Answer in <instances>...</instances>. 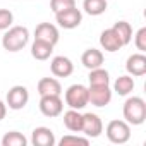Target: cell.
<instances>
[{"instance_id":"obj_1","label":"cell","mask_w":146,"mask_h":146,"mask_svg":"<svg viewBox=\"0 0 146 146\" xmlns=\"http://www.w3.org/2000/svg\"><path fill=\"white\" fill-rule=\"evenodd\" d=\"M122 113L129 125H141L146 120V102L141 96H129L122 107Z\"/></svg>"},{"instance_id":"obj_2","label":"cell","mask_w":146,"mask_h":146,"mask_svg":"<svg viewBox=\"0 0 146 146\" xmlns=\"http://www.w3.org/2000/svg\"><path fill=\"white\" fill-rule=\"evenodd\" d=\"M29 41V31L26 26H11L2 36V46L7 52H19Z\"/></svg>"},{"instance_id":"obj_3","label":"cell","mask_w":146,"mask_h":146,"mask_svg":"<svg viewBox=\"0 0 146 146\" xmlns=\"http://www.w3.org/2000/svg\"><path fill=\"white\" fill-rule=\"evenodd\" d=\"M105 134L113 144H125L131 139V125L125 120H110L105 127Z\"/></svg>"},{"instance_id":"obj_4","label":"cell","mask_w":146,"mask_h":146,"mask_svg":"<svg viewBox=\"0 0 146 146\" xmlns=\"http://www.w3.org/2000/svg\"><path fill=\"white\" fill-rule=\"evenodd\" d=\"M65 103L69 108H74V110H83L88 103V86L84 84H72L65 90Z\"/></svg>"},{"instance_id":"obj_5","label":"cell","mask_w":146,"mask_h":146,"mask_svg":"<svg viewBox=\"0 0 146 146\" xmlns=\"http://www.w3.org/2000/svg\"><path fill=\"white\" fill-rule=\"evenodd\" d=\"M28 102H29V91H28L26 86L16 84L7 91L5 103L11 110H23L28 105Z\"/></svg>"},{"instance_id":"obj_6","label":"cell","mask_w":146,"mask_h":146,"mask_svg":"<svg viewBox=\"0 0 146 146\" xmlns=\"http://www.w3.org/2000/svg\"><path fill=\"white\" fill-rule=\"evenodd\" d=\"M55 21L64 29H74L83 23V12L78 7H70L55 14Z\"/></svg>"},{"instance_id":"obj_7","label":"cell","mask_w":146,"mask_h":146,"mask_svg":"<svg viewBox=\"0 0 146 146\" xmlns=\"http://www.w3.org/2000/svg\"><path fill=\"white\" fill-rule=\"evenodd\" d=\"M40 112L45 117H58L64 112V102L60 98V95H46L40 98Z\"/></svg>"},{"instance_id":"obj_8","label":"cell","mask_w":146,"mask_h":146,"mask_svg":"<svg viewBox=\"0 0 146 146\" xmlns=\"http://www.w3.org/2000/svg\"><path fill=\"white\" fill-rule=\"evenodd\" d=\"M112 90L110 84H103V86H88V98L90 103L95 107H107L112 102Z\"/></svg>"},{"instance_id":"obj_9","label":"cell","mask_w":146,"mask_h":146,"mask_svg":"<svg viewBox=\"0 0 146 146\" xmlns=\"http://www.w3.org/2000/svg\"><path fill=\"white\" fill-rule=\"evenodd\" d=\"M81 132L88 139L98 137L103 132V122H102V119L96 113H91V112L83 113V129H81Z\"/></svg>"},{"instance_id":"obj_10","label":"cell","mask_w":146,"mask_h":146,"mask_svg":"<svg viewBox=\"0 0 146 146\" xmlns=\"http://www.w3.org/2000/svg\"><path fill=\"white\" fill-rule=\"evenodd\" d=\"M35 40H41V41H46V43L55 46L60 40L58 28L52 23H40L35 28Z\"/></svg>"},{"instance_id":"obj_11","label":"cell","mask_w":146,"mask_h":146,"mask_svg":"<svg viewBox=\"0 0 146 146\" xmlns=\"http://www.w3.org/2000/svg\"><path fill=\"white\" fill-rule=\"evenodd\" d=\"M50 70L55 78H69L74 72V64H72V60L69 57L57 55L50 62Z\"/></svg>"},{"instance_id":"obj_12","label":"cell","mask_w":146,"mask_h":146,"mask_svg":"<svg viewBox=\"0 0 146 146\" xmlns=\"http://www.w3.org/2000/svg\"><path fill=\"white\" fill-rule=\"evenodd\" d=\"M125 70L129 76H134V78L144 76L146 74V55L141 52L132 53L125 62Z\"/></svg>"},{"instance_id":"obj_13","label":"cell","mask_w":146,"mask_h":146,"mask_svg":"<svg viewBox=\"0 0 146 146\" xmlns=\"http://www.w3.org/2000/svg\"><path fill=\"white\" fill-rule=\"evenodd\" d=\"M100 45H102V48H103L105 52H110V53L119 52V50L124 46L120 36L115 33L113 28H108V29L102 31V35H100Z\"/></svg>"},{"instance_id":"obj_14","label":"cell","mask_w":146,"mask_h":146,"mask_svg":"<svg viewBox=\"0 0 146 146\" xmlns=\"http://www.w3.org/2000/svg\"><path fill=\"white\" fill-rule=\"evenodd\" d=\"M31 143L35 146H53L57 141H55V134L50 127H36L33 129V134H31Z\"/></svg>"},{"instance_id":"obj_15","label":"cell","mask_w":146,"mask_h":146,"mask_svg":"<svg viewBox=\"0 0 146 146\" xmlns=\"http://www.w3.org/2000/svg\"><path fill=\"white\" fill-rule=\"evenodd\" d=\"M38 93L40 96L46 95H62V84L57 78H41L38 81Z\"/></svg>"},{"instance_id":"obj_16","label":"cell","mask_w":146,"mask_h":146,"mask_svg":"<svg viewBox=\"0 0 146 146\" xmlns=\"http://www.w3.org/2000/svg\"><path fill=\"white\" fill-rule=\"evenodd\" d=\"M81 64L86 67V69H96V67H102L103 65V53L102 50L98 48H88L84 50V53L81 55Z\"/></svg>"},{"instance_id":"obj_17","label":"cell","mask_w":146,"mask_h":146,"mask_svg":"<svg viewBox=\"0 0 146 146\" xmlns=\"http://www.w3.org/2000/svg\"><path fill=\"white\" fill-rule=\"evenodd\" d=\"M64 125L70 132H81V129H83V113H79V110H74V108L67 110L64 113Z\"/></svg>"},{"instance_id":"obj_18","label":"cell","mask_w":146,"mask_h":146,"mask_svg":"<svg viewBox=\"0 0 146 146\" xmlns=\"http://www.w3.org/2000/svg\"><path fill=\"white\" fill-rule=\"evenodd\" d=\"M53 53V45L41 41V40H35L31 45V55L36 60H48Z\"/></svg>"},{"instance_id":"obj_19","label":"cell","mask_w":146,"mask_h":146,"mask_svg":"<svg viewBox=\"0 0 146 146\" xmlns=\"http://www.w3.org/2000/svg\"><path fill=\"white\" fill-rule=\"evenodd\" d=\"M134 79H132V76H129V74H124V76H119L117 79H115V83H113V91L117 93V95H120V96H127V95H131L132 91H134Z\"/></svg>"},{"instance_id":"obj_20","label":"cell","mask_w":146,"mask_h":146,"mask_svg":"<svg viewBox=\"0 0 146 146\" xmlns=\"http://www.w3.org/2000/svg\"><path fill=\"white\" fill-rule=\"evenodd\" d=\"M88 81L90 86H103V84H110V74L108 70L103 67H96L91 69L90 74H88Z\"/></svg>"},{"instance_id":"obj_21","label":"cell","mask_w":146,"mask_h":146,"mask_svg":"<svg viewBox=\"0 0 146 146\" xmlns=\"http://www.w3.org/2000/svg\"><path fill=\"white\" fill-rule=\"evenodd\" d=\"M107 0H84L83 2V9L90 16H102L107 11Z\"/></svg>"},{"instance_id":"obj_22","label":"cell","mask_w":146,"mask_h":146,"mask_svg":"<svg viewBox=\"0 0 146 146\" xmlns=\"http://www.w3.org/2000/svg\"><path fill=\"white\" fill-rule=\"evenodd\" d=\"M112 28H113V29H115V33L120 36V40H122L124 46L131 43V40H132V28H131V24H129L127 21H117Z\"/></svg>"},{"instance_id":"obj_23","label":"cell","mask_w":146,"mask_h":146,"mask_svg":"<svg viewBox=\"0 0 146 146\" xmlns=\"http://www.w3.org/2000/svg\"><path fill=\"white\" fill-rule=\"evenodd\" d=\"M28 139L24 137V134L17 132V131H11L2 137V146H26Z\"/></svg>"},{"instance_id":"obj_24","label":"cell","mask_w":146,"mask_h":146,"mask_svg":"<svg viewBox=\"0 0 146 146\" xmlns=\"http://www.w3.org/2000/svg\"><path fill=\"white\" fill-rule=\"evenodd\" d=\"M60 146H70V144H83V146H88L90 144V139L84 136H76V134H67L64 136L60 141H58Z\"/></svg>"},{"instance_id":"obj_25","label":"cell","mask_w":146,"mask_h":146,"mask_svg":"<svg viewBox=\"0 0 146 146\" xmlns=\"http://www.w3.org/2000/svg\"><path fill=\"white\" fill-rule=\"evenodd\" d=\"M70 7H76V0H50V9L53 14L70 9Z\"/></svg>"},{"instance_id":"obj_26","label":"cell","mask_w":146,"mask_h":146,"mask_svg":"<svg viewBox=\"0 0 146 146\" xmlns=\"http://www.w3.org/2000/svg\"><path fill=\"white\" fill-rule=\"evenodd\" d=\"M12 23H14V14L9 9H0V31L9 29Z\"/></svg>"},{"instance_id":"obj_27","label":"cell","mask_w":146,"mask_h":146,"mask_svg":"<svg viewBox=\"0 0 146 146\" xmlns=\"http://www.w3.org/2000/svg\"><path fill=\"white\" fill-rule=\"evenodd\" d=\"M134 45H136V48H137L141 53L146 52V28H141V29L136 33V36H134Z\"/></svg>"},{"instance_id":"obj_28","label":"cell","mask_w":146,"mask_h":146,"mask_svg":"<svg viewBox=\"0 0 146 146\" xmlns=\"http://www.w3.org/2000/svg\"><path fill=\"white\" fill-rule=\"evenodd\" d=\"M7 115V103L0 100V120H4Z\"/></svg>"}]
</instances>
